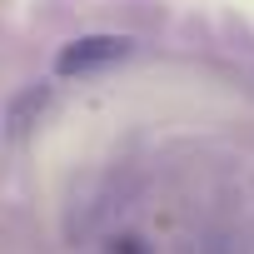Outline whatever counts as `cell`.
Here are the masks:
<instances>
[{
	"mask_svg": "<svg viewBox=\"0 0 254 254\" xmlns=\"http://www.w3.org/2000/svg\"><path fill=\"white\" fill-rule=\"evenodd\" d=\"M135 45L125 40V35H85V40H70L60 55H55V70L65 75V80H75V75H90V70H105V65H115V60H125Z\"/></svg>",
	"mask_w": 254,
	"mask_h": 254,
	"instance_id": "obj_1",
	"label": "cell"
}]
</instances>
